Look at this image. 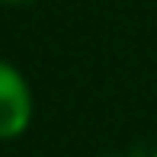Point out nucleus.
Listing matches in <instances>:
<instances>
[{"mask_svg":"<svg viewBox=\"0 0 157 157\" xmlns=\"http://www.w3.org/2000/svg\"><path fill=\"white\" fill-rule=\"evenodd\" d=\"M35 96L32 83L13 61L0 58V141H19L32 128Z\"/></svg>","mask_w":157,"mask_h":157,"instance_id":"obj_1","label":"nucleus"},{"mask_svg":"<svg viewBox=\"0 0 157 157\" xmlns=\"http://www.w3.org/2000/svg\"><path fill=\"white\" fill-rule=\"evenodd\" d=\"M35 0H0V6H29Z\"/></svg>","mask_w":157,"mask_h":157,"instance_id":"obj_2","label":"nucleus"},{"mask_svg":"<svg viewBox=\"0 0 157 157\" xmlns=\"http://www.w3.org/2000/svg\"><path fill=\"white\" fill-rule=\"evenodd\" d=\"M99 157H128V154H99Z\"/></svg>","mask_w":157,"mask_h":157,"instance_id":"obj_3","label":"nucleus"},{"mask_svg":"<svg viewBox=\"0 0 157 157\" xmlns=\"http://www.w3.org/2000/svg\"><path fill=\"white\" fill-rule=\"evenodd\" d=\"M151 157H157V147H154V151H151Z\"/></svg>","mask_w":157,"mask_h":157,"instance_id":"obj_4","label":"nucleus"}]
</instances>
